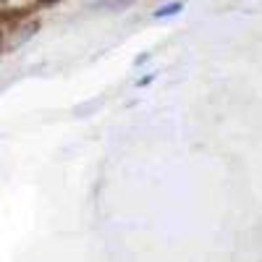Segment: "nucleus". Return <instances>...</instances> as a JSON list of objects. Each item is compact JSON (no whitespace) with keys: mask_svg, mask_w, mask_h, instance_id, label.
I'll use <instances>...</instances> for the list:
<instances>
[{"mask_svg":"<svg viewBox=\"0 0 262 262\" xmlns=\"http://www.w3.org/2000/svg\"><path fill=\"white\" fill-rule=\"evenodd\" d=\"M181 3H165V6H160L155 13H152V16H155V18H168V16H179L181 13Z\"/></svg>","mask_w":262,"mask_h":262,"instance_id":"1","label":"nucleus"}]
</instances>
